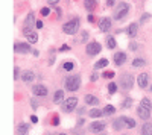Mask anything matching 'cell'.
I'll list each match as a JSON object with an SVG mask.
<instances>
[{"instance_id": "cell-1", "label": "cell", "mask_w": 152, "mask_h": 135, "mask_svg": "<svg viewBox=\"0 0 152 135\" xmlns=\"http://www.w3.org/2000/svg\"><path fill=\"white\" fill-rule=\"evenodd\" d=\"M151 109H152V105H151V100L149 99H142V102L140 105H138L137 108V112H138V116H140V118L143 120H148L149 116H151Z\"/></svg>"}, {"instance_id": "cell-2", "label": "cell", "mask_w": 152, "mask_h": 135, "mask_svg": "<svg viewBox=\"0 0 152 135\" xmlns=\"http://www.w3.org/2000/svg\"><path fill=\"white\" fill-rule=\"evenodd\" d=\"M65 88L69 91H76L81 87V76L79 75H70L65 78Z\"/></svg>"}, {"instance_id": "cell-3", "label": "cell", "mask_w": 152, "mask_h": 135, "mask_svg": "<svg viewBox=\"0 0 152 135\" xmlns=\"http://www.w3.org/2000/svg\"><path fill=\"white\" fill-rule=\"evenodd\" d=\"M62 30H64V33H67V35H73V33H76L79 30V20L75 18V20L67 21L62 26Z\"/></svg>"}, {"instance_id": "cell-4", "label": "cell", "mask_w": 152, "mask_h": 135, "mask_svg": "<svg viewBox=\"0 0 152 135\" xmlns=\"http://www.w3.org/2000/svg\"><path fill=\"white\" fill-rule=\"evenodd\" d=\"M128 11H129V5L125 3V2H122L120 5H119V8L114 11V18L116 20L125 18V17H126V14H128Z\"/></svg>"}, {"instance_id": "cell-5", "label": "cell", "mask_w": 152, "mask_h": 135, "mask_svg": "<svg viewBox=\"0 0 152 135\" xmlns=\"http://www.w3.org/2000/svg\"><path fill=\"white\" fill-rule=\"evenodd\" d=\"M120 87L123 90H131L134 87V78L129 73H125V75L120 78Z\"/></svg>"}, {"instance_id": "cell-6", "label": "cell", "mask_w": 152, "mask_h": 135, "mask_svg": "<svg viewBox=\"0 0 152 135\" xmlns=\"http://www.w3.org/2000/svg\"><path fill=\"white\" fill-rule=\"evenodd\" d=\"M76 105H78V99L76 97H69V99H65L64 103H62V111L71 112L76 108Z\"/></svg>"}, {"instance_id": "cell-7", "label": "cell", "mask_w": 152, "mask_h": 135, "mask_svg": "<svg viewBox=\"0 0 152 135\" xmlns=\"http://www.w3.org/2000/svg\"><path fill=\"white\" fill-rule=\"evenodd\" d=\"M101 50H102V46L99 44V43H96V41H93V43H88L87 44V55L88 56H94V55H97V53H101Z\"/></svg>"}, {"instance_id": "cell-8", "label": "cell", "mask_w": 152, "mask_h": 135, "mask_svg": "<svg viewBox=\"0 0 152 135\" xmlns=\"http://www.w3.org/2000/svg\"><path fill=\"white\" fill-rule=\"evenodd\" d=\"M105 129V123L103 121H93L90 126H88V131L93 132V134H101Z\"/></svg>"}, {"instance_id": "cell-9", "label": "cell", "mask_w": 152, "mask_h": 135, "mask_svg": "<svg viewBox=\"0 0 152 135\" xmlns=\"http://www.w3.org/2000/svg\"><path fill=\"white\" fill-rule=\"evenodd\" d=\"M99 29H101V32H108L111 29V18L103 17L99 20Z\"/></svg>"}, {"instance_id": "cell-10", "label": "cell", "mask_w": 152, "mask_h": 135, "mask_svg": "<svg viewBox=\"0 0 152 135\" xmlns=\"http://www.w3.org/2000/svg\"><path fill=\"white\" fill-rule=\"evenodd\" d=\"M14 50H15L17 53H28V52H31L32 49H31L29 43H15V44H14Z\"/></svg>"}, {"instance_id": "cell-11", "label": "cell", "mask_w": 152, "mask_h": 135, "mask_svg": "<svg viewBox=\"0 0 152 135\" xmlns=\"http://www.w3.org/2000/svg\"><path fill=\"white\" fill-rule=\"evenodd\" d=\"M148 82H149V75L148 73H142V75H138L137 78V84L140 88H146L148 87Z\"/></svg>"}, {"instance_id": "cell-12", "label": "cell", "mask_w": 152, "mask_h": 135, "mask_svg": "<svg viewBox=\"0 0 152 135\" xmlns=\"http://www.w3.org/2000/svg\"><path fill=\"white\" fill-rule=\"evenodd\" d=\"M32 93H34L35 96L44 97V96H47V88H46L44 85H34L32 87Z\"/></svg>"}, {"instance_id": "cell-13", "label": "cell", "mask_w": 152, "mask_h": 135, "mask_svg": "<svg viewBox=\"0 0 152 135\" xmlns=\"http://www.w3.org/2000/svg\"><path fill=\"white\" fill-rule=\"evenodd\" d=\"M23 33L26 35V38H28V43L35 44V43L38 41V35H37L35 32H32L31 29H24V30H23Z\"/></svg>"}, {"instance_id": "cell-14", "label": "cell", "mask_w": 152, "mask_h": 135, "mask_svg": "<svg viewBox=\"0 0 152 135\" xmlns=\"http://www.w3.org/2000/svg\"><path fill=\"white\" fill-rule=\"evenodd\" d=\"M35 17H34V12H29L28 14V17H26V20H24V26L26 28L24 29H32V28H35Z\"/></svg>"}, {"instance_id": "cell-15", "label": "cell", "mask_w": 152, "mask_h": 135, "mask_svg": "<svg viewBox=\"0 0 152 135\" xmlns=\"http://www.w3.org/2000/svg\"><path fill=\"white\" fill-rule=\"evenodd\" d=\"M125 61H126V55H125V52H117L114 55V62L116 65H123Z\"/></svg>"}, {"instance_id": "cell-16", "label": "cell", "mask_w": 152, "mask_h": 135, "mask_svg": "<svg viewBox=\"0 0 152 135\" xmlns=\"http://www.w3.org/2000/svg\"><path fill=\"white\" fill-rule=\"evenodd\" d=\"M34 78H35V75H34V71H31V70H26V71L23 73V75H22L23 82H26V84L32 82V80H34Z\"/></svg>"}, {"instance_id": "cell-17", "label": "cell", "mask_w": 152, "mask_h": 135, "mask_svg": "<svg viewBox=\"0 0 152 135\" xmlns=\"http://www.w3.org/2000/svg\"><path fill=\"white\" fill-rule=\"evenodd\" d=\"M125 125H126V121H125V117H120V118L114 120V123H113V129H114V131H120Z\"/></svg>"}, {"instance_id": "cell-18", "label": "cell", "mask_w": 152, "mask_h": 135, "mask_svg": "<svg viewBox=\"0 0 152 135\" xmlns=\"http://www.w3.org/2000/svg\"><path fill=\"white\" fill-rule=\"evenodd\" d=\"M28 132H29L28 123H20V125L17 126V134H18V135H28Z\"/></svg>"}, {"instance_id": "cell-19", "label": "cell", "mask_w": 152, "mask_h": 135, "mask_svg": "<svg viewBox=\"0 0 152 135\" xmlns=\"http://www.w3.org/2000/svg\"><path fill=\"white\" fill-rule=\"evenodd\" d=\"M84 99H85V103L87 105H97L99 103V99L96 96H93V94H87Z\"/></svg>"}, {"instance_id": "cell-20", "label": "cell", "mask_w": 152, "mask_h": 135, "mask_svg": "<svg viewBox=\"0 0 152 135\" xmlns=\"http://www.w3.org/2000/svg\"><path fill=\"white\" fill-rule=\"evenodd\" d=\"M84 6L88 12H93L96 8V0H84Z\"/></svg>"}, {"instance_id": "cell-21", "label": "cell", "mask_w": 152, "mask_h": 135, "mask_svg": "<svg viewBox=\"0 0 152 135\" xmlns=\"http://www.w3.org/2000/svg\"><path fill=\"white\" fill-rule=\"evenodd\" d=\"M137 30H138V26H137V23H133V24H129V28H128V30H126V33L131 37V38H134L135 35H137Z\"/></svg>"}, {"instance_id": "cell-22", "label": "cell", "mask_w": 152, "mask_h": 135, "mask_svg": "<svg viewBox=\"0 0 152 135\" xmlns=\"http://www.w3.org/2000/svg\"><path fill=\"white\" fill-rule=\"evenodd\" d=\"M142 135H152V123H144L143 125Z\"/></svg>"}, {"instance_id": "cell-23", "label": "cell", "mask_w": 152, "mask_h": 135, "mask_svg": "<svg viewBox=\"0 0 152 135\" xmlns=\"http://www.w3.org/2000/svg\"><path fill=\"white\" fill-rule=\"evenodd\" d=\"M102 111H103V116H113V114L116 112V108L113 105H107Z\"/></svg>"}, {"instance_id": "cell-24", "label": "cell", "mask_w": 152, "mask_h": 135, "mask_svg": "<svg viewBox=\"0 0 152 135\" xmlns=\"http://www.w3.org/2000/svg\"><path fill=\"white\" fill-rule=\"evenodd\" d=\"M62 99H64V91H62V90H58V91L53 94V102H55V103H59Z\"/></svg>"}, {"instance_id": "cell-25", "label": "cell", "mask_w": 152, "mask_h": 135, "mask_svg": "<svg viewBox=\"0 0 152 135\" xmlns=\"http://www.w3.org/2000/svg\"><path fill=\"white\" fill-rule=\"evenodd\" d=\"M107 65H108V59L102 58V59H99L97 62L94 64V69H103V67H107Z\"/></svg>"}, {"instance_id": "cell-26", "label": "cell", "mask_w": 152, "mask_h": 135, "mask_svg": "<svg viewBox=\"0 0 152 135\" xmlns=\"http://www.w3.org/2000/svg\"><path fill=\"white\" fill-rule=\"evenodd\" d=\"M88 116L93 117V118H97V117H102L103 116V111H101V109H91L88 112Z\"/></svg>"}, {"instance_id": "cell-27", "label": "cell", "mask_w": 152, "mask_h": 135, "mask_svg": "<svg viewBox=\"0 0 152 135\" xmlns=\"http://www.w3.org/2000/svg\"><path fill=\"white\" fill-rule=\"evenodd\" d=\"M133 65H134V67H144V65H146V61L142 59V58H135V59L133 61Z\"/></svg>"}, {"instance_id": "cell-28", "label": "cell", "mask_w": 152, "mask_h": 135, "mask_svg": "<svg viewBox=\"0 0 152 135\" xmlns=\"http://www.w3.org/2000/svg\"><path fill=\"white\" fill-rule=\"evenodd\" d=\"M107 46H108V49H114V47H116L114 37H107Z\"/></svg>"}, {"instance_id": "cell-29", "label": "cell", "mask_w": 152, "mask_h": 135, "mask_svg": "<svg viewBox=\"0 0 152 135\" xmlns=\"http://www.w3.org/2000/svg\"><path fill=\"white\" fill-rule=\"evenodd\" d=\"M125 121H126V126L129 127V129H133V127H135V121H134V118L125 117Z\"/></svg>"}, {"instance_id": "cell-30", "label": "cell", "mask_w": 152, "mask_h": 135, "mask_svg": "<svg viewBox=\"0 0 152 135\" xmlns=\"http://www.w3.org/2000/svg\"><path fill=\"white\" fill-rule=\"evenodd\" d=\"M131 105H133V99H125L123 100V102H122V108H123V109H126V108H129Z\"/></svg>"}, {"instance_id": "cell-31", "label": "cell", "mask_w": 152, "mask_h": 135, "mask_svg": "<svg viewBox=\"0 0 152 135\" xmlns=\"http://www.w3.org/2000/svg\"><path fill=\"white\" fill-rule=\"evenodd\" d=\"M108 91H110L111 94H114V93L117 91V85H116L114 82H111V84H108Z\"/></svg>"}, {"instance_id": "cell-32", "label": "cell", "mask_w": 152, "mask_h": 135, "mask_svg": "<svg viewBox=\"0 0 152 135\" xmlns=\"http://www.w3.org/2000/svg\"><path fill=\"white\" fill-rule=\"evenodd\" d=\"M114 76H116L114 71H105V73H103V78H107V79H113Z\"/></svg>"}, {"instance_id": "cell-33", "label": "cell", "mask_w": 152, "mask_h": 135, "mask_svg": "<svg viewBox=\"0 0 152 135\" xmlns=\"http://www.w3.org/2000/svg\"><path fill=\"white\" fill-rule=\"evenodd\" d=\"M73 62H64V70H67V71H70V70H73Z\"/></svg>"}, {"instance_id": "cell-34", "label": "cell", "mask_w": 152, "mask_h": 135, "mask_svg": "<svg viewBox=\"0 0 152 135\" xmlns=\"http://www.w3.org/2000/svg\"><path fill=\"white\" fill-rule=\"evenodd\" d=\"M49 14H50V9H49V8H43V9H41V15H43V17H47Z\"/></svg>"}, {"instance_id": "cell-35", "label": "cell", "mask_w": 152, "mask_h": 135, "mask_svg": "<svg viewBox=\"0 0 152 135\" xmlns=\"http://www.w3.org/2000/svg\"><path fill=\"white\" fill-rule=\"evenodd\" d=\"M18 78H20V69L15 67V69H14V79H18Z\"/></svg>"}, {"instance_id": "cell-36", "label": "cell", "mask_w": 152, "mask_h": 135, "mask_svg": "<svg viewBox=\"0 0 152 135\" xmlns=\"http://www.w3.org/2000/svg\"><path fill=\"white\" fill-rule=\"evenodd\" d=\"M148 18H151V15H149V14H144V15H143V17L140 18V23L143 24L144 21H148Z\"/></svg>"}, {"instance_id": "cell-37", "label": "cell", "mask_w": 152, "mask_h": 135, "mask_svg": "<svg viewBox=\"0 0 152 135\" xmlns=\"http://www.w3.org/2000/svg\"><path fill=\"white\" fill-rule=\"evenodd\" d=\"M52 125H53V126H58V125H59V118H58V116H53V120H52Z\"/></svg>"}, {"instance_id": "cell-38", "label": "cell", "mask_w": 152, "mask_h": 135, "mask_svg": "<svg viewBox=\"0 0 152 135\" xmlns=\"http://www.w3.org/2000/svg\"><path fill=\"white\" fill-rule=\"evenodd\" d=\"M59 50H61V52H67V50H70V47H69L67 44H62V46H61V49H59Z\"/></svg>"}, {"instance_id": "cell-39", "label": "cell", "mask_w": 152, "mask_h": 135, "mask_svg": "<svg viewBox=\"0 0 152 135\" xmlns=\"http://www.w3.org/2000/svg\"><path fill=\"white\" fill-rule=\"evenodd\" d=\"M137 47H138V46H137L135 43H131V44H129V50L134 52V50H137Z\"/></svg>"}, {"instance_id": "cell-40", "label": "cell", "mask_w": 152, "mask_h": 135, "mask_svg": "<svg viewBox=\"0 0 152 135\" xmlns=\"http://www.w3.org/2000/svg\"><path fill=\"white\" fill-rule=\"evenodd\" d=\"M35 28H37V29H41V28H43V21H40V20H38V21L35 23Z\"/></svg>"}, {"instance_id": "cell-41", "label": "cell", "mask_w": 152, "mask_h": 135, "mask_svg": "<svg viewBox=\"0 0 152 135\" xmlns=\"http://www.w3.org/2000/svg\"><path fill=\"white\" fill-rule=\"evenodd\" d=\"M116 2L117 0H107V6H113V5H116Z\"/></svg>"}, {"instance_id": "cell-42", "label": "cell", "mask_w": 152, "mask_h": 135, "mask_svg": "<svg viewBox=\"0 0 152 135\" xmlns=\"http://www.w3.org/2000/svg\"><path fill=\"white\" fill-rule=\"evenodd\" d=\"M58 2H59V0H47V3H49V5H56Z\"/></svg>"}, {"instance_id": "cell-43", "label": "cell", "mask_w": 152, "mask_h": 135, "mask_svg": "<svg viewBox=\"0 0 152 135\" xmlns=\"http://www.w3.org/2000/svg\"><path fill=\"white\" fill-rule=\"evenodd\" d=\"M31 121H32V123H37V121H38L37 116H32V117H31Z\"/></svg>"}, {"instance_id": "cell-44", "label": "cell", "mask_w": 152, "mask_h": 135, "mask_svg": "<svg viewBox=\"0 0 152 135\" xmlns=\"http://www.w3.org/2000/svg\"><path fill=\"white\" fill-rule=\"evenodd\" d=\"M91 80H97V75H96V73H93V76H91Z\"/></svg>"}, {"instance_id": "cell-45", "label": "cell", "mask_w": 152, "mask_h": 135, "mask_svg": "<svg viewBox=\"0 0 152 135\" xmlns=\"http://www.w3.org/2000/svg\"><path fill=\"white\" fill-rule=\"evenodd\" d=\"M84 123H85V121H84V120H82V118H81V120H79V121H78V126H82V125H84Z\"/></svg>"}, {"instance_id": "cell-46", "label": "cell", "mask_w": 152, "mask_h": 135, "mask_svg": "<svg viewBox=\"0 0 152 135\" xmlns=\"http://www.w3.org/2000/svg\"><path fill=\"white\" fill-rule=\"evenodd\" d=\"M93 20H94V17H93V15L90 14V15H88V21H93Z\"/></svg>"}, {"instance_id": "cell-47", "label": "cell", "mask_w": 152, "mask_h": 135, "mask_svg": "<svg viewBox=\"0 0 152 135\" xmlns=\"http://www.w3.org/2000/svg\"><path fill=\"white\" fill-rule=\"evenodd\" d=\"M59 135H65V134H59Z\"/></svg>"}, {"instance_id": "cell-48", "label": "cell", "mask_w": 152, "mask_h": 135, "mask_svg": "<svg viewBox=\"0 0 152 135\" xmlns=\"http://www.w3.org/2000/svg\"><path fill=\"white\" fill-rule=\"evenodd\" d=\"M151 91H152V85H151Z\"/></svg>"}, {"instance_id": "cell-49", "label": "cell", "mask_w": 152, "mask_h": 135, "mask_svg": "<svg viewBox=\"0 0 152 135\" xmlns=\"http://www.w3.org/2000/svg\"><path fill=\"white\" fill-rule=\"evenodd\" d=\"M102 135H103V134H102Z\"/></svg>"}]
</instances>
